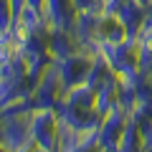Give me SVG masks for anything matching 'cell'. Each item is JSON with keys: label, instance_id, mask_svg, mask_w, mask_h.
<instances>
[{"label": "cell", "instance_id": "6da1fadb", "mask_svg": "<svg viewBox=\"0 0 152 152\" xmlns=\"http://www.w3.org/2000/svg\"><path fill=\"white\" fill-rule=\"evenodd\" d=\"M91 69V61L84 56H69L58 64V79H61V89L69 86H79L81 81H86V74Z\"/></svg>", "mask_w": 152, "mask_h": 152}, {"label": "cell", "instance_id": "7a4b0ae2", "mask_svg": "<svg viewBox=\"0 0 152 152\" xmlns=\"http://www.w3.org/2000/svg\"><path fill=\"white\" fill-rule=\"evenodd\" d=\"M124 124H127V122H122L119 109H114V112L107 114V119L99 124V142H102L104 150L117 147V142L122 140V132H124Z\"/></svg>", "mask_w": 152, "mask_h": 152}, {"label": "cell", "instance_id": "3957f363", "mask_svg": "<svg viewBox=\"0 0 152 152\" xmlns=\"http://www.w3.org/2000/svg\"><path fill=\"white\" fill-rule=\"evenodd\" d=\"M53 127H56V119H53V114L51 112H38L36 117L31 119V132H33V140L41 142V147H53Z\"/></svg>", "mask_w": 152, "mask_h": 152}, {"label": "cell", "instance_id": "277c9868", "mask_svg": "<svg viewBox=\"0 0 152 152\" xmlns=\"http://www.w3.org/2000/svg\"><path fill=\"white\" fill-rule=\"evenodd\" d=\"M117 20L127 28V38H134L137 28L145 20V18H142V10H140V3H137V0H124L122 8H119V13H117Z\"/></svg>", "mask_w": 152, "mask_h": 152}, {"label": "cell", "instance_id": "5b68a950", "mask_svg": "<svg viewBox=\"0 0 152 152\" xmlns=\"http://www.w3.org/2000/svg\"><path fill=\"white\" fill-rule=\"evenodd\" d=\"M48 46H51V53H53V58H56V61L69 58V56L74 53V48H76V46H74V38L66 36V31H56L53 36H51Z\"/></svg>", "mask_w": 152, "mask_h": 152}, {"label": "cell", "instance_id": "8992f818", "mask_svg": "<svg viewBox=\"0 0 152 152\" xmlns=\"http://www.w3.org/2000/svg\"><path fill=\"white\" fill-rule=\"evenodd\" d=\"M140 132H142V127H140V122H127L124 124V132H122V150H132V147H140Z\"/></svg>", "mask_w": 152, "mask_h": 152}, {"label": "cell", "instance_id": "52a82bcc", "mask_svg": "<svg viewBox=\"0 0 152 152\" xmlns=\"http://www.w3.org/2000/svg\"><path fill=\"white\" fill-rule=\"evenodd\" d=\"M10 5H13V20H18L20 13L26 10V8H23V0H10Z\"/></svg>", "mask_w": 152, "mask_h": 152}, {"label": "cell", "instance_id": "ba28073f", "mask_svg": "<svg viewBox=\"0 0 152 152\" xmlns=\"http://www.w3.org/2000/svg\"><path fill=\"white\" fill-rule=\"evenodd\" d=\"M94 3H96V0H74V5H76V8H81V10H91Z\"/></svg>", "mask_w": 152, "mask_h": 152}, {"label": "cell", "instance_id": "9c48e42d", "mask_svg": "<svg viewBox=\"0 0 152 152\" xmlns=\"http://www.w3.org/2000/svg\"><path fill=\"white\" fill-rule=\"evenodd\" d=\"M26 3H28L31 8H38V5H41V0H26Z\"/></svg>", "mask_w": 152, "mask_h": 152}]
</instances>
